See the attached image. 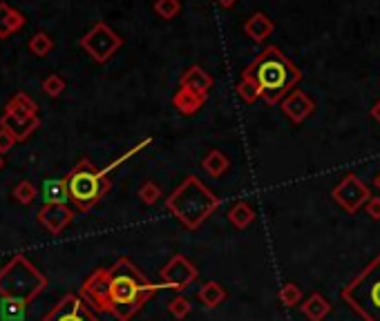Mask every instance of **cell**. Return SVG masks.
Wrapping results in <instances>:
<instances>
[{
  "instance_id": "cell-18",
  "label": "cell",
  "mask_w": 380,
  "mask_h": 321,
  "mask_svg": "<svg viewBox=\"0 0 380 321\" xmlns=\"http://www.w3.org/2000/svg\"><path fill=\"white\" fill-rule=\"evenodd\" d=\"M300 310H302V315L307 317L309 321H325L331 315L334 306H331V301L325 295H320V292H313V295L304 301V304H300Z\"/></svg>"
},
{
  "instance_id": "cell-35",
  "label": "cell",
  "mask_w": 380,
  "mask_h": 321,
  "mask_svg": "<svg viewBox=\"0 0 380 321\" xmlns=\"http://www.w3.org/2000/svg\"><path fill=\"white\" fill-rule=\"evenodd\" d=\"M18 143V141L12 136V134H9V132L7 130H3V127H0V154H5V152H9V149H12L14 145Z\"/></svg>"
},
{
  "instance_id": "cell-32",
  "label": "cell",
  "mask_w": 380,
  "mask_h": 321,
  "mask_svg": "<svg viewBox=\"0 0 380 321\" xmlns=\"http://www.w3.org/2000/svg\"><path fill=\"white\" fill-rule=\"evenodd\" d=\"M150 143H152V138H144V141H139V143H137L135 147H130L126 154H121V156H119L117 160H112V163H110L108 167H103V172H106V174H110L112 169H117L119 165H123V163H126L128 158H132V156H135V154H139L141 149H144V147H148Z\"/></svg>"
},
{
  "instance_id": "cell-11",
  "label": "cell",
  "mask_w": 380,
  "mask_h": 321,
  "mask_svg": "<svg viewBox=\"0 0 380 321\" xmlns=\"http://www.w3.org/2000/svg\"><path fill=\"white\" fill-rule=\"evenodd\" d=\"M280 105H282V114L287 116L293 125H300V123H304L316 112V101L302 90H293Z\"/></svg>"
},
{
  "instance_id": "cell-34",
  "label": "cell",
  "mask_w": 380,
  "mask_h": 321,
  "mask_svg": "<svg viewBox=\"0 0 380 321\" xmlns=\"http://www.w3.org/2000/svg\"><path fill=\"white\" fill-rule=\"evenodd\" d=\"M365 212L369 214V219L380 221V196H369V201L365 203Z\"/></svg>"
},
{
  "instance_id": "cell-30",
  "label": "cell",
  "mask_w": 380,
  "mask_h": 321,
  "mask_svg": "<svg viewBox=\"0 0 380 321\" xmlns=\"http://www.w3.org/2000/svg\"><path fill=\"white\" fill-rule=\"evenodd\" d=\"M190 310H193V304H190V299H186V297H182V295L175 297V299L168 304V313L173 315L175 319H179V321L186 319V317L190 315Z\"/></svg>"
},
{
  "instance_id": "cell-14",
  "label": "cell",
  "mask_w": 380,
  "mask_h": 321,
  "mask_svg": "<svg viewBox=\"0 0 380 321\" xmlns=\"http://www.w3.org/2000/svg\"><path fill=\"white\" fill-rule=\"evenodd\" d=\"M41 199L45 205H68L70 187L65 178H45L41 185Z\"/></svg>"
},
{
  "instance_id": "cell-12",
  "label": "cell",
  "mask_w": 380,
  "mask_h": 321,
  "mask_svg": "<svg viewBox=\"0 0 380 321\" xmlns=\"http://www.w3.org/2000/svg\"><path fill=\"white\" fill-rule=\"evenodd\" d=\"M36 219L50 234H61L74 221V210L70 205H43Z\"/></svg>"
},
{
  "instance_id": "cell-36",
  "label": "cell",
  "mask_w": 380,
  "mask_h": 321,
  "mask_svg": "<svg viewBox=\"0 0 380 321\" xmlns=\"http://www.w3.org/2000/svg\"><path fill=\"white\" fill-rule=\"evenodd\" d=\"M369 114H372V118L378 123V125H380V101H376L374 103V107L372 110H369Z\"/></svg>"
},
{
  "instance_id": "cell-20",
  "label": "cell",
  "mask_w": 380,
  "mask_h": 321,
  "mask_svg": "<svg viewBox=\"0 0 380 321\" xmlns=\"http://www.w3.org/2000/svg\"><path fill=\"white\" fill-rule=\"evenodd\" d=\"M36 112H38V107H36L34 99L27 96L25 92H18L5 107V114H12L16 118H32V116H36Z\"/></svg>"
},
{
  "instance_id": "cell-4",
  "label": "cell",
  "mask_w": 380,
  "mask_h": 321,
  "mask_svg": "<svg viewBox=\"0 0 380 321\" xmlns=\"http://www.w3.org/2000/svg\"><path fill=\"white\" fill-rule=\"evenodd\" d=\"M340 299L363 321H380V252L340 290Z\"/></svg>"
},
{
  "instance_id": "cell-2",
  "label": "cell",
  "mask_w": 380,
  "mask_h": 321,
  "mask_svg": "<svg viewBox=\"0 0 380 321\" xmlns=\"http://www.w3.org/2000/svg\"><path fill=\"white\" fill-rule=\"evenodd\" d=\"M242 76H251L258 81L262 99L269 105H280L293 92V87L302 81V72L278 47H266L258 59L242 72Z\"/></svg>"
},
{
  "instance_id": "cell-16",
  "label": "cell",
  "mask_w": 380,
  "mask_h": 321,
  "mask_svg": "<svg viewBox=\"0 0 380 321\" xmlns=\"http://www.w3.org/2000/svg\"><path fill=\"white\" fill-rule=\"evenodd\" d=\"M211 85H213L211 74L199 68V65H193V68H188L184 72L179 87H186L190 92H197V94H204V96H208V90H211Z\"/></svg>"
},
{
  "instance_id": "cell-9",
  "label": "cell",
  "mask_w": 380,
  "mask_h": 321,
  "mask_svg": "<svg viewBox=\"0 0 380 321\" xmlns=\"http://www.w3.org/2000/svg\"><path fill=\"white\" fill-rule=\"evenodd\" d=\"M199 279V268L184 254H175L161 268V283L170 290H186Z\"/></svg>"
},
{
  "instance_id": "cell-24",
  "label": "cell",
  "mask_w": 380,
  "mask_h": 321,
  "mask_svg": "<svg viewBox=\"0 0 380 321\" xmlns=\"http://www.w3.org/2000/svg\"><path fill=\"white\" fill-rule=\"evenodd\" d=\"M25 313H27V301L23 299L3 297V301H0V317L5 321H23Z\"/></svg>"
},
{
  "instance_id": "cell-29",
  "label": "cell",
  "mask_w": 380,
  "mask_h": 321,
  "mask_svg": "<svg viewBox=\"0 0 380 321\" xmlns=\"http://www.w3.org/2000/svg\"><path fill=\"white\" fill-rule=\"evenodd\" d=\"M155 12L164 18V21H170V18H175L182 12V3H179V0H155Z\"/></svg>"
},
{
  "instance_id": "cell-6",
  "label": "cell",
  "mask_w": 380,
  "mask_h": 321,
  "mask_svg": "<svg viewBox=\"0 0 380 321\" xmlns=\"http://www.w3.org/2000/svg\"><path fill=\"white\" fill-rule=\"evenodd\" d=\"M47 286V277L38 270L25 254L16 257L0 268V297L23 299L30 304Z\"/></svg>"
},
{
  "instance_id": "cell-13",
  "label": "cell",
  "mask_w": 380,
  "mask_h": 321,
  "mask_svg": "<svg viewBox=\"0 0 380 321\" xmlns=\"http://www.w3.org/2000/svg\"><path fill=\"white\" fill-rule=\"evenodd\" d=\"M38 125H41V118H38V116H32V118H16L12 114H3V116H0V127L7 130L16 141L30 138L34 132H36Z\"/></svg>"
},
{
  "instance_id": "cell-37",
  "label": "cell",
  "mask_w": 380,
  "mask_h": 321,
  "mask_svg": "<svg viewBox=\"0 0 380 321\" xmlns=\"http://www.w3.org/2000/svg\"><path fill=\"white\" fill-rule=\"evenodd\" d=\"M215 3H217V5H222V7H226V9H228V7H233V5L237 3V0H215Z\"/></svg>"
},
{
  "instance_id": "cell-33",
  "label": "cell",
  "mask_w": 380,
  "mask_h": 321,
  "mask_svg": "<svg viewBox=\"0 0 380 321\" xmlns=\"http://www.w3.org/2000/svg\"><path fill=\"white\" fill-rule=\"evenodd\" d=\"M63 90H65V81L59 76V74H52V76H47L43 81V92L47 94V96H52V99L61 96Z\"/></svg>"
},
{
  "instance_id": "cell-19",
  "label": "cell",
  "mask_w": 380,
  "mask_h": 321,
  "mask_svg": "<svg viewBox=\"0 0 380 321\" xmlns=\"http://www.w3.org/2000/svg\"><path fill=\"white\" fill-rule=\"evenodd\" d=\"M25 25V18L18 9L9 7L7 3H0V39H9L14 32H18Z\"/></svg>"
},
{
  "instance_id": "cell-22",
  "label": "cell",
  "mask_w": 380,
  "mask_h": 321,
  "mask_svg": "<svg viewBox=\"0 0 380 321\" xmlns=\"http://www.w3.org/2000/svg\"><path fill=\"white\" fill-rule=\"evenodd\" d=\"M202 165L208 174H211L213 178H220L228 172V167H231V160H228V156L222 152V149H211L204 160H202Z\"/></svg>"
},
{
  "instance_id": "cell-27",
  "label": "cell",
  "mask_w": 380,
  "mask_h": 321,
  "mask_svg": "<svg viewBox=\"0 0 380 321\" xmlns=\"http://www.w3.org/2000/svg\"><path fill=\"white\" fill-rule=\"evenodd\" d=\"M52 50H54V41H52L50 34L38 32V34H34L30 39V52L34 56H47Z\"/></svg>"
},
{
  "instance_id": "cell-1",
  "label": "cell",
  "mask_w": 380,
  "mask_h": 321,
  "mask_svg": "<svg viewBox=\"0 0 380 321\" xmlns=\"http://www.w3.org/2000/svg\"><path fill=\"white\" fill-rule=\"evenodd\" d=\"M161 288H166L164 283H152L128 257H119L114 266L108 268L106 313L119 321H130Z\"/></svg>"
},
{
  "instance_id": "cell-5",
  "label": "cell",
  "mask_w": 380,
  "mask_h": 321,
  "mask_svg": "<svg viewBox=\"0 0 380 321\" xmlns=\"http://www.w3.org/2000/svg\"><path fill=\"white\" fill-rule=\"evenodd\" d=\"M65 181L70 187V201L81 214L90 212L112 187L108 174L94 165L90 158H81L65 176Z\"/></svg>"
},
{
  "instance_id": "cell-7",
  "label": "cell",
  "mask_w": 380,
  "mask_h": 321,
  "mask_svg": "<svg viewBox=\"0 0 380 321\" xmlns=\"http://www.w3.org/2000/svg\"><path fill=\"white\" fill-rule=\"evenodd\" d=\"M79 45L97 63H108L112 56L119 52V47L123 45V39L112 30V27H108L106 23H97L79 41Z\"/></svg>"
},
{
  "instance_id": "cell-38",
  "label": "cell",
  "mask_w": 380,
  "mask_h": 321,
  "mask_svg": "<svg viewBox=\"0 0 380 321\" xmlns=\"http://www.w3.org/2000/svg\"><path fill=\"white\" fill-rule=\"evenodd\" d=\"M374 185H376V190L380 192V172L376 174V178H374Z\"/></svg>"
},
{
  "instance_id": "cell-31",
  "label": "cell",
  "mask_w": 380,
  "mask_h": 321,
  "mask_svg": "<svg viewBox=\"0 0 380 321\" xmlns=\"http://www.w3.org/2000/svg\"><path fill=\"white\" fill-rule=\"evenodd\" d=\"M139 199H141V203H146V205H155L161 199V187L155 181H146L144 185L139 187Z\"/></svg>"
},
{
  "instance_id": "cell-3",
  "label": "cell",
  "mask_w": 380,
  "mask_h": 321,
  "mask_svg": "<svg viewBox=\"0 0 380 321\" xmlns=\"http://www.w3.org/2000/svg\"><path fill=\"white\" fill-rule=\"evenodd\" d=\"M166 207L184 228L199 230L220 207V199L197 176L190 174L166 199Z\"/></svg>"
},
{
  "instance_id": "cell-26",
  "label": "cell",
  "mask_w": 380,
  "mask_h": 321,
  "mask_svg": "<svg viewBox=\"0 0 380 321\" xmlns=\"http://www.w3.org/2000/svg\"><path fill=\"white\" fill-rule=\"evenodd\" d=\"M278 299H280V304L282 306H287V308H293V306H300V301H302V290L298 283H284V286L280 288L278 292Z\"/></svg>"
},
{
  "instance_id": "cell-17",
  "label": "cell",
  "mask_w": 380,
  "mask_h": 321,
  "mask_svg": "<svg viewBox=\"0 0 380 321\" xmlns=\"http://www.w3.org/2000/svg\"><path fill=\"white\" fill-rule=\"evenodd\" d=\"M273 30H275V25H273V21L264 12H255L249 21L244 23L246 36H249V39L255 41V43H264L273 34Z\"/></svg>"
},
{
  "instance_id": "cell-15",
  "label": "cell",
  "mask_w": 380,
  "mask_h": 321,
  "mask_svg": "<svg viewBox=\"0 0 380 321\" xmlns=\"http://www.w3.org/2000/svg\"><path fill=\"white\" fill-rule=\"evenodd\" d=\"M206 99L208 96H204V94H197V92H190L186 87H179L175 92V96H173V105L182 116H195L197 112L204 107Z\"/></svg>"
},
{
  "instance_id": "cell-23",
  "label": "cell",
  "mask_w": 380,
  "mask_h": 321,
  "mask_svg": "<svg viewBox=\"0 0 380 321\" xmlns=\"http://www.w3.org/2000/svg\"><path fill=\"white\" fill-rule=\"evenodd\" d=\"M228 221H231L237 230H246L255 221V210L246 201H237L228 210Z\"/></svg>"
},
{
  "instance_id": "cell-25",
  "label": "cell",
  "mask_w": 380,
  "mask_h": 321,
  "mask_svg": "<svg viewBox=\"0 0 380 321\" xmlns=\"http://www.w3.org/2000/svg\"><path fill=\"white\" fill-rule=\"evenodd\" d=\"M237 94H240L244 103H255V101L262 99L260 85H258V81L251 79V76H242L240 85H237Z\"/></svg>"
},
{
  "instance_id": "cell-21",
  "label": "cell",
  "mask_w": 380,
  "mask_h": 321,
  "mask_svg": "<svg viewBox=\"0 0 380 321\" xmlns=\"http://www.w3.org/2000/svg\"><path fill=\"white\" fill-rule=\"evenodd\" d=\"M226 297H228L226 288L222 286V283H217V281H206L204 286L199 288V292H197V299L202 301L206 308H217L220 304H224Z\"/></svg>"
},
{
  "instance_id": "cell-28",
  "label": "cell",
  "mask_w": 380,
  "mask_h": 321,
  "mask_svg": "<svg viewBox=\"0 0 380 321\" xmlns=\"http://www.w3.org/2000/svg\"><path fill=\"white\" fill-rule=\"evenodd\" d=\"M14 196H16L18 203L32 205L34 199H36V187H34V183H30V181H18L16 187H14Z\"/></svg>"
},
{
  "instance_id": "cell-10",
  "label": "cell",
  "mask_w": 380,
  "mask_h": 321,
  "mask_svg": "<svg viewBox=\"0 0 380 321\" xmlns=\"http://www.w3.org/2000/svg\"><path fill=\"white\" fill-rule=\"evenodd\" d=\"M41 321H101L79 295H65Z\"/></svg>"
},
{
  "instance_id": "cell-8",
  "label": "cell",
  "mask_w": 380,
  "mask_h": 321,
  "mask_svg": "<svg viewBox=\"0 0 380 321\" xmlns=\"http://www.w3.org/2000/svg\"><path fill=\"white\" fill-rule=\"evenodd\" d=\"M331 196H334V201L347 214H356V212H360V207H365V203L369 201L372 192H369V187H367V183L363 181V178L349 172V174L342 176L338 181V185L331 190Z\"/></svg>"
},
{
  "instance_id": "cell-39",
  "label": "cell",
  "mask_w": 380,
  "mask_h": 321,
  "mask_svg": "<svg viewBox=\"0 0 380 321\" xmlns=\"http://www.w3.org/2000/svg\"><path fill=\"white\" fill-rule=\"evenodd\" d=\"M5 165V160H3V156H0V167H3Z\"/></svg>"
}]
</instances>
